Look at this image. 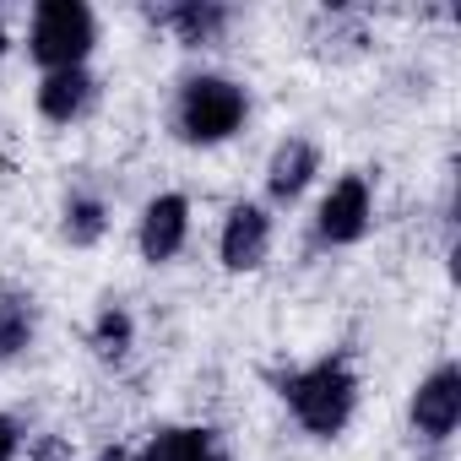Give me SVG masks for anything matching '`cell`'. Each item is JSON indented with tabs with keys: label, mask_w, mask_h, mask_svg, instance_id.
<instances>
[{
	"label": "cell",
	"mask_w": 461,
	"mask_h": 461,
	"mask_svg": "<svg viewBox=\"0 0 461 461\" xmlns=\"http://www.w3.org/2000/svg\"><path fill=\"white\" fill-rule=\"evenodd\" d=\"M283 402H288V412L304 434L337 439L358 412V375L342 353H326V358H315V364H304L283 380Z\"/></svg>",
	"instance_id": "6da1fadb"
},
{
	"label": "cell",
	"mask_w": 461,
	"mask_h": 461,
	"mask_svg": "<svg viewBox=\"0 0 461 461\" xmlns=\"http://www.w3.org/2000/svg\"><path fill=\"white\" fill-rule=\"evenodd\" d=\"M245 120H250V93L217 71L190 77L174 98V136L185 147H222L228 136L245 131Z\"/></svg>",
	"instance_id": "7a4b0ae2"
},
{
	"label": "cell",
	"mask_w": 461,
	"mask_h": 461,
	"mask_svg": "<svg viewBox=\"0 0 461 461\" xmlns=\"http://www.w3.org/2000/svg\"><path fill=\"white\" fill-rule=\"evenodd\" d=\"M93 44H98L93 6H82V0H39V6H33L28 55L44 71H77V66H87Z\"/></svg>",
	"instance_id": "3957f363"
},
{
	"label": "cell",
	"mask_w": 461,
	"mask_h": 461,
	"mask_svg": "<svg viewBox=\"0 0 461 461\" xmlns=\"http://www.w3.org/2000/svg\"><path fill=\"white\" fill-rule=\"evenodd\" d=\"M375 228V190H369V174H342L321 206H315V240L331 245V250H348L358 245Z\"/></svg>",
	"instance_id": "277c9868"
},
{
	"label": "cell",
	"mask_w": 461,
	"mask_h": 461,
	"mask_svg": "<svg viewBox=\"0 0 461 461\" xmlns=\"http://www.w3.org/2000/svg\"><path fill=\"white\" fill-rule=\"evenodd\" d=\"M407 423H412V434L429 439V445H445V439L456 434V423H461V364H456V358L434 364V369L412 385Z\"/></svg>",
	"instance_id": "5b68a950"
},
{
	"label": "cell",
	"mask_w": 461,
	"mask_h": 461,
	"mask_svg": "<svg viewBox=\"0 0 461 461\" xmlns=\"http://www.w3.org/2000/svg\"><path fill=\"white\" fill-rule=\"evenodd\" d=\"M185 240H190V201L179 190L152 195L141 206V217H136V250H141V261L147 267H168L185 250Z\"/></svg>",
	"instance_id": "8992f818"
},
{
	"label": "cell",
	"mask_w": 461,
	"mask_h": 461,
	"mask_svg": "<svg viewBox=\"0 0 461 461\" xmlns=\"http://www.w3.org/2000/svg\"><path fill=\"white\" fill-rule=\"evenodd\" d=\"M272 256V212L261 201H234L217 234V261L228 272H256Z\"/></svg>",
	"instance_id": "52a82bcc"
},
{
	"label": "cell",
	"mask_w": 461,
	"mask_h": 461,
	"mask_svg": "<svg viewBox=\"0 0 461 461\" xmlns=\"http://www.w3.org/2000/svg\"><path fill=\"white\" fill-rule=\"evenodd\" d=\"M315 174H321V147L310 136H283L267 158V195L277 206H288L315 185Z\"/></svg>",
	"instance_id": "ba28073f"
},
{
	"label": "cell",
	"mask_w": 461,
	"mask_h": 461,
	"mask_svg": "<svg viewBox=\"0 0 461 461\" xmlns=\"http://www.w3.org/2000/svg\"><path fill=\"white\" fill-rule=\"evenodd\" d=\"M158 23H163L185 50H212V44H222L234 12L217 6V0H174L168 12H158Z\"/></svg>",
	"instance_id": "9c48e42d"
},
{
	"label": "cell",
	"mask_w": 461,
	"mask_h": 461,
	"mask_svg": "<svg viewBox=\"0 0 461 461\" xmlns=\"http://www.w3.org/2000/svg\"><path fill=\"white\" fill-rule=\"evenodd\" d=\"M93 93H98V82H93L87 66H77V71H44V82H39V114L50 125H71V120L87 114Z\"/></svg>",
	"instance_id": "30bf717a"
},
{
	"label": "cell",
	"mask_w": 461,
	"mask_h": 461,
	"mask_svg": "<svg viewBox=\"0 0 461 461\" xmlns=\"http://www.w3.org/2000/svg\"><path fill=\"white\" fill-rule=\"evenodd\" d=\"M33 331H39V310L28 294L17 288H0V364H12L33 348Z\"/></svg>",
	"instance_id": "8fae6325"
},
{
	"label": "cell",
	"mask_w": 461,
	"mask_h": 461,
	"mask_svg": "<svg viewBox=\"0 0 461 461\" xmlns=\"http://www.w3.org/2000/svg\"><path fill=\"white\" fill-rule=\"evenodd\" d=\"M212 429H195V423H168L158 429L141 450H131V461H195L201 450H212Z\"/></svg>",
	"instance_id": "7c38bea8"
},
{
	"label": "cell",
	"mask_w": 461,
	"mask_h": 461,
	"mask_svg": "<svg viewBox=\"0 0 461 461\" xmlns=\"http://www.w3.org/2000/svg\"><path fill=\"white\" fill-rule=\"evenodd\" d=\"M60 234H66L71 250H93L109 234V206L98 195H71L66 212H60Z\"/></svg>",
	"instance_id": "4fadbf2b"
},
{
	"label": "cell",
	"mask_w": 461,
	"mask_h": 461,
	"mask_svg": "<svg viewBox=\"0 0 461 461\" xmlns=\"http://www.w3.org/2000/svg\"><path fill=\"white\" fill-rule=\"evenodd\" d=\"M131 342H136V321H131V310H125V304H104L98 321H93V353L114 364V358L131 353Z\"/></svg>",
	"instance_id": "5bb4252c"
},
{
	"label": "cell",
	"mask_w": 461,
	"mask_h": 461,
	"mask_svg": "<svg viewBox=\"0 0 461 461\" xmlns=\"http://www.w3.org/2000/svg\"><path fill=\"white\" fill-rule=\"evenodd\" d=\"M17 450H23V429H17V418L0 412V461H17Z\"/></svg>",
	"instance_id": "9a60e30c"
},
{
	"label": "cell",
	"mask_w": 461,
	"mask_h": 461,
	"mask_svg": "<svg viewBox=\"0 0 461 461\" xmlns=\"http://www.w3.org/2000/svg\"><path fill=\"white\" fill-rule=\"evenodd\" d=\"M195 461H228V456H222V450H217V445H212V450H201V456H195Z\"/></svg>",
	"instance_id": "2e32d148"
},
{
	"label": "cell",
	"mask_w": 461,
	"mask_h": 461,
	"mask_svg": "<svg viewBox=\"0 0 461 461\" xmlns=\"http://www.w3.org/2000/svg\"><path fill=\"white\" fill-rule=\"evenodd\" d=\"M6 44H12V39H6V23H0V55H6Z\"/></svg>",
	"instance_id": "e0dca14e"
},
{
	"label": "cell",
	"mask_w": 461,
	"mask_h": 461,
	"mask_svg": "<svg viewBox=\"0 0 461 461\" xmlns=\"http://www.w3.org/2000/svg\"><path fill=\"white\" fill-rule=\"evenodd\" d=\"M104 461H131V456H104Z\"/></svg>",
	"instance_id": "ac0fdd59"
}]
</instances>
